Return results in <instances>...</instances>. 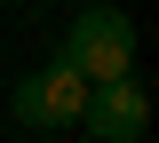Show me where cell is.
<instances>
[{
  "instance_id": "cell-1",
  "label": "cell",
  "mask_w": 159,
  "mask_h": 143,
  "mask_svg": "<svg viewBox=\"0 0 159 143\" xmlns=\"http://www.w3.org/2000/svg\"><path fill=\"white\" fill-rule=\"evenodd\" d=\"M64 64H72L80 80H119V72H135V24L119 16V8H88V16L64 32Z\"/></svg>"
},
{
  "instance_id": "cell-2",
  "label": "cell",
  "mask_w": 159,
  "mask_h": 143,
  "mask_svg": "<svg viewBox=\"0 0 159 143\" xmlns=\"http://www.w3.org/2000/svg\"><path fill=\"white\" fill-rule=\"evenodd\" d=\"M80 127H88L96 143H143V127H151V96H143V80H135V72L96 80L88 103H80Z\"/></svg>"
},
{
  "instance_id": "cell-3",
  "label": "cell",
  "mask_w": 159,
  "mask_h": 143,
  "mask_svg": "<svg viewBox=\"0 0 159 143\" xmlns=\"http://www.w3.org/2000/svg\"><path fill=\"white\" fill-rule=\"evenodd\" d=\"M80 103H88V80L56 56L48 72H32V80L8 96V111H16L24 127H80Z\"/></svg>"
}]
</instances>
